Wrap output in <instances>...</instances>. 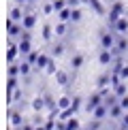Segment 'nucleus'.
Wrapping results in <instances>:
<instances>
[{"label": "nucleus", "mask_w": 128, "mask_h": 130, "mask_svg": "<svg viewBox=\"0 0 128 130\" xmlns=\"http://www.w3.org/2000/svg\"><path fill=\"white\" fill-rule=\"evenodd\" d=\"M103 102H105V96L100 94V92H96V94H92V96H90L88 100H85V105H83V109L88 111L90 115H92V111L96 109V107H100V105H103Z\"/></svg>", "instance_id": "f257e3e1"}, {"label": "nucleus", "mask_w": 128, "mask_h": 130, "mask_svg": "<svg viewBox=\"0 0 128 130\" xmlns=\"http://www.w3.org/2000/svg\"><path fill=\"white\" fill-rule=\"evenodd\" d=\"M122 13H124V4H122V2H115V4H113V9H111L109 13H107V17H109V24H111V28H113V26H115V21L122 17Z\"/></svg>", "instance_id": "f03ea898"}, {"label": "nucleus", "mask_w": 128, "mask_h": 130, "mask_svg": "<svg viewBox=\"0 0 128 130\" xmlns=\"http://www.w3.org/2000/svg\"><path fill=\"white\" fill-rule=\"evenodd\" d=\"M115 39L117 36H113L111 34V32H100V47H103V49H113L115 47Z\"/></svg>", "instance_id": "7ed1b4c3"}, {"label": "nucleus", "mask_w": 128, "mask_h": 130, "mask_svg": "<svg viewBox=\"0 0 128 130\" xmlns=\"http://www.w3.org/2000/svg\"><path fill=\"white\" fill-rule=\"evenodd\" d=\"M126 49H128V39H126V36H117V39H115V47L111 51H113L115 58H117V56H122Z\"/></svg>", "instance_id": "20e7f679"}, {"label": "nucleus", "mask_w": 128, "mask_h": 130, "mask_svg": "<svg viewBox=\"0 0 128 130\" xmlns=\"http://www.w3.org/2000/svg\"><path fill=\"white\" fill-rule=\"evenodd\" d=\"M113 58H115V53L111 49H103L100 56H98V62L103 64V66H109V64H113Z\"/></svg>", "instance_id": "39448f33"}, {"label": "nucleus", "mask_w": 128, "mask_h": 130, "mask_svg": "<svg viewBox=\"0 0 128 130\" xmlns=\"http://www.w3.org/2000/svg\"><path fill=\"white\" fill-rule=\"evenodd\" d=\"M9 117H11V124H13L15 128H21L24 126V115H21V111H15V109H11L9 111Z\"/></svg>", "instance_id": "423d86ee"}, {"label": "nucleus", "mask_w": 128, "mask_h": 130, "mask_svg": "<svg viewBox=\"0 0 128 130\" xmlns=\"http://www.w3.org/2000/svg\"><path fill=\"white\" fill-rule=\"evenodd\" d=\"M92 117H94V120H100V122H103L105 117H109V107L103 102L100 107H96V109L92 111Z\"/></svg>", "instance_id": "0eeeda50"}, {"label": "nucleus", "mask_w": 128, "mask_h": 130, "mask_svg": "<svg viewBox=\"0 0 128 130\" xmlns=\"http://www.w3.org/2000/svg\"><path fill=\"white\" fill-rule=\"evenodd\" d=\"M34 24H36V15L34 13H26L24 19H21V26H24L26 30H32V28H34Z\"/></svg>", "instance_id": "6e6552de"}, {"label": "nucleus", "mask_w": 128, "mask_h": 130, "mask_svg": "<svg viewBox=\"0 0 128 130\" xmlns=\"http://www.w3.org/2000/svg\"><path fill=\"white\" fill-rule=\"evenodd\" d=\"M122 115H124V109H122V105L117 102V105H113L109 109V117L111 120H122Z\"/></svg>", "instance_id": "1a4fd4ad"}, {"label": "nucleus", "mask_w": 128, "mask_h": 130, "mask_svg": "<svg viewBox=\"0 0 128 130\" xmlns=\"http://www.w3.org/2000/svg\"><path fill=\"white\" fill-rule=\"evenodd\" d=\"M17 47H19V53H21V56H28V53L32 51V45H30V39H21Z\"/></svg>", "instance_id": "9d476101"}, {"label": "nucleus", "mask_w": 128, "mask_h": 130, "mask_svg": "<svg viewBox=\"0 0 128 130\" xmlns=\"http://www.w3.org/2000/svg\"><path fill=\"white\" fill-rule=\"evenodd\" d=\"M96 85H98V88H109V85H111V75L109 73H103L98 79H96Z\"/></svg>", "instance_id": "9b49d317"}, {"label": "nucleus", "mask_w": 128, "mask_h": 130, "mask_svg": "<svg viewBox=\"0 0 128 130\" xmlns=\"http://www.w3.org/2000/svg\"><path fill=\"white\" fill-rule=\"evenodd\" d=\"M113 30H115V32H120V34H124V32L128 30V19H124V17H120V19L115 21Z\"/></svg>", "instance_id": "f8f14e48"}, {"label": "nucleus", "mask_w": 128, "mask_h": 130, "mask_svg": "<svg viewBox=\"0 0 128 130\" xmlns=\"http://www.w3.org/2000/svg\"><path fill=\"white\" fill-rule=\"evenodd\" d=\"M9 19H11V21H19V24H21V19H24V11H21L19 7H15L13 11H11Z\"/></svg>", "instance_id": "ddd939ff"}, {"label": "nucleus", "mask_w": 128, "mask_h": 130, "mask_svg": "<svg viewBox=\"0 0 128 130\" xmlns=\"http://www.w3.org/2000/svg\"><path fill=\"white\" fill-rule=\"evenodd\" d=\"M83 62H85V58L81 56V53H75V56H73V60H71V66L77 70V68H81V66H83Z\"/></svg>", "instance_id": "4468645a"}, {"label": "nucleus", "mask_w": 128, "mask_h": 130, "mask_svg": "<svg viewBox=\"0 0 128 130\" xmlns=\"http://www.w3.org/2000/svg\"><path fill=\"white\" fill-rule=\"evenodd\" d=\"M17 53H19V47L9 45V51H7V62H9V64H13V60L17 58Z\"/></svg>", "instance_id": "2eb2a0df"}, {"label": "nucleus", "mask_w": 128, "mask_h": 130, "mask_svg": "<svg viewBox=\"0 0 128 130\" xmlns=\"http://www.w3.org/2000/svg\"><path fill=\"white\" fill-rule=\"evenodd\" d=\"M49 62H51V58L45 56V53H41L39 60H36V66H34V68H39V70H41V68H47V64H49Z\"/></svg>", "instance_id": "dca6fc26"}, {"label": "nucleus", "mask_w": 128, "mask_h": 130, "mask_svg": "<svg viewBox=\"0 0 128 130\" xmlns=\"http://www.w3.org/2000/svg\"><path fill=\"white\" fill-rule=\"evenodd\" d=\"M32 109L34 111H43L45 109V96H36V98L32 100Z\"/></svg>", "instance_id": "f3484780"}, {"label": "nucleus", "mask_w": 128, "mask_h": 130, "mask_svg": "<svg viewBox=\"0 0 128 130\" xmlns=\"http://www.w3.org/2000/svg\"><path fill=\"white\" fill-rule=\"evenodd\" d=\"M71 105H73V98H71V96H62V98H58V107H60V111L68 109Z\"/></svg>", "instance_id": "a211bd4d"}, {"label": "nucleus", "mask_w": 128, "mask_h": 130, "mask_svg": "<svg viewBox=\"0 0 128 130\" xmlns=\"http://www.w3.org/2000/svg\"><path fill=\"white\" fill-rule=\"evenodd\" d=\"M32 66H34V64H30L28 60H24L19 64V70H21V77H28L30 75V70H32Z\"/></svg>", "instance_id": "6ab92c4d"}, {"label": "nucleus", "mask_w": 128, "mask_h": 130, "mask_svg": "<svg viewBox=\"0 0 128 130\" xmlns=\"http://www.w3.org/2000/svg\"><path fill=\"white\" fill-rule=\"evenodd\" d=\"M113 94L117 96V98L126 96V83H124V81H122V83H117V85H113Z\"/></svg>", "instance_id": "aec40b11"}, {"label": "nucleus", "mask_w": 128, "mask_h": 130, "mask_svg": "<svg viewBox=\"0 0 128 130\" xmlns=\"http://www.w3.org/2000/svg\"><path fill=\"white\" fill-rule=\"evenodd\" d=\"M71 15H73V9L66 7V9H62L60 13H58V17H60V21H71Z\"/></svg>", "instance_id": "412c9836"}, {"label": "nucleus", "mask_w": 128, "mask_h": 130, "mask_svg": "<svg viewBox=\"0 0 128 130\" xmlns=\"http://www.w3.org/2000/svg\"><path fill=\"white\" fill-rule=\"evenodd\" d=\"M56 81L60 85H68V73H64V70H58L56 73Z\"/></svg>", "instance_id": "4be33fe9"}, {"label": "nucleus", "mask_w": 128, "mask_h": 130, "mask_svg": "<svg viewBox=\"0 0 128 130\" xmlns=\"http://www.w3.org/2000/svg\"><path fill=\"white\" fill-rule=\"evenodd\" d=\"M79 128H81V124H79V120H77V117H71V120H66V130H79Z\"/></svg>", "instance_id": "5701e85b"}, {"label": "nucleus", "mask_w": 128, "mask_h": 130, "mask_svg": "<svg viewBox=\"0 0 128 130\" xmlns=\"http://www.w3.org/2000/svg\"><path fill=\"white\" fill-rule=\"evenodd\" d=\"M83 107V98L81 96H73V105H71V109H73V113H77L79 109Z\"/></svg>", "instance_id": "b1692460"}, {"label": "nucleus", "mask_w": 128, "mask_h": 130, "mask_svg": "<svg viewBox=\"0 0 128 130\" xmlns=\"http://www.w3.org/2000/svg\"><path fill=\"white\" fill-rule=\"evenodd\" d=\"M9 77H19L21 70H19V64H9V70H7Z\"/></svg>", "instance_id": "393cba45"}, {"label": "nucleus", "mask_w": 128, "mask_h": 130, "mask_svg": "<svg viewBox=\"0 0 128 130\" xmlns=\"http://www.w3.org/2000/svg\"><path fill=\"white\" fill-rule=\"evenodd\" d=\"M17 77H9L7 79V92H13V90H17Z\"/></svg>", "instance_id": "a878e982"}, {"label": "nucleus", "mask_w": 128, "mask_h": 130, "mask_svg": "<svg viewBox=\"0 0 128 130\" xmlns=\"http://www.w3.org/2000/svg\"><path fill=\"white\" fill-rule=\"evenodd\" d=\"M88 4H90V7H92V9H94V11H96V13H98V15H103V13H105V9H103V4H100L98 0H90Z\"/></svg>", "instance_id": "bb28decb"}, {"label": "nucleus", "mask_w": 128, "mask_h": 130, "mask_svg": "<svg viewBox=\"0 0 128 130\" xmlns=\"http://www.w3.org/2000/svg\"><path fill=\"white\" fill-rule=\"evenodd\" d=\"M68 4H66V0H53V11H56V13H60L62 9H66Z\"/></svg>", "instance_id": "cd10ccee"}, {"label": "nucleus", "mask_w": 128, "mask_h": 130, "mask_svg": "<svg viewBox=\"0 0 128 130\" xmlns=\"http://www.w3.org/2000/svg\"><path fill=\"white\" fill-rule=\"evenodd\" d=\"M64 34H66V21H60L56 26V36H64Z\"/></svg>", "instance_id": "c85d7f7f"}, {"label": "nucleus", "mask_w": 128, "mask_h": 130, "mask_svg": "<svg viewBox=\"0 0 128 130\" xmlns=\"http://www.w3.org/2000/svg\"><path fill=\"white\" fill-rule=\"evenodd\" d=\"M51 26L49 24H45V26H43V39H45V41H51Z\"/></svg>", "instance_id": "c756f323"}, {"label": "nucleus", "mask_w": 128, "mask_h": 130, "mask_svg": "<svg viewBox=\"0 0 128 130\" xmlns=\"http://www.w3.org/2000/svg\"><path fill=\"white\" fill-rule=\"evenodd\" d=\"M39 56H41L39 51H30L28 56H26V60H28L30 64H34V66H36V60H39Z\"/></svg>", "instance_id": "7c9ffc66"}, {"label": "nucleus", "mask_w": 128, "mask_h": 130, "mask_svg": "<svg viewBox=\"0 0 128 130\" xmlns=\"http://www.w3.org/2000/svg\"><path fill=\"white\" fill-rule=\"evenodd\" d=\"M51 53H53V58L62 56V53H64V45H62V43H58V45H53V49H51Z\"/></svg>", "instance_id": "2f4dec72"}, {"label": "nucleus", "mask_w": 128, "mask_h": 130, "mask_svg": "<svg viewBox=\"0 0 128 130\" xmlns=\"http://www.w3.org/2000/svg\"><path fill=\"white\" fill-rule=\"evenodd\" d=\"M71 21H81V11H79V7H77V9H73V15H71Z\"/></svg>", "instance_id": "473e14b6"}, {"label": "nucleus", "mask_w": 128, "mask_h": 130, "mask_svg": "<svg viewBox=\"0 0 128 130\" xmlns=\"http://www.w3.org/2000/svg\"><path fill=\"white\" fill-rule=\"evenodd\" d=\"M117 73H120V77L124 79V81L128 79V66H126V64H124V66H120V70H117Z\"/></svg>", "instance_id": "72a5a7b5"}, {"label": "nucleus", "mask_w": 128, "mask_h": 130, "mask_svg": "<svg viewBox=\"0 0 128 130\" xmlns=\"http://www.w3.org/2000/svg\"><path fill=\"white\" fill-rule=\"evenodd\" d=\"M128 128V111L122 115V124H120V130H126Z\"/></svg>", "instance_id": "f704fd0d"}, {"label": "nucleus", "mask_w": 128, "mask_h": 130, "mask_svg": "<svg viewBox=\"0 0 128 130\" xmlns=\"http://www.w3.org/2000/svg\"><path fill=\"white\" fill-rule=\"evenodd\" d=\"M120 105H122V109H124V111H128V94L120 98Z\"/></svg>", "instance_id": "c9c22d12"}, {"label": "nucleus", "mask_w": 128, "mask_h": 130, "mask_svg": "<svg viewBox=\"0 0 128 130\" xmlns=\"http://www.w3.org/2000/svg\"><path fill=\"white\" fill-rule=\"evenodd\" d=\"M81 2H83V0H66V4H68L71 9H77V7H79Z\"/></svg>", "instance_id": "e433bc0d"}, {"label": "nucleus", "mask_w": 128, "mask_h": 130, "mask_svg": "<svg viewBox=\"0 0 128 130\" xmlns=\"http://www.w3.org/2000/svg\"><path fill=\"white\" fill-rule=\"evenodd\" d=\"M51 11H53V2H49V4H45V7H43V13H47V15H49Z\"/></svg>", "instance_id": "4c0bfd02"}, {"label": "nucleus", "mask_w": 128, "mask_h": 130, "mask_svg": "<svg viewBox=\"0 0 128 130\" xmlns=\"http://www.w3.org/2000/svg\"><path fill=\"white\" fill-rule=\"evenodd\" d=\"M36 126H34V124H24V126H21L19 130H34Z\"/></svg>", "instance_id": "58836bf2"}, {"label": "nucleus", "mask_w": 128, "mask_h": 130, "mask_svg": "<svg viewBox=\"0 0 128 130\" xmlns=\"http://www.w3.org/2000/svg\"><path fill=\"white\" fill-rule=\"evenodd\" d=\"M34 130H47V128H45V124H43V126H36Z\"/></svg>", "instance_id": "ea45409f"}]
</instances>
